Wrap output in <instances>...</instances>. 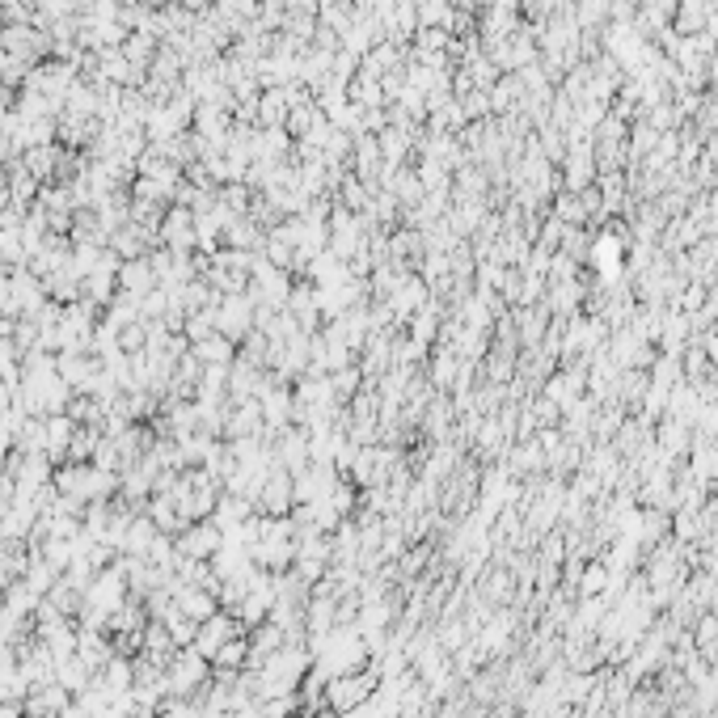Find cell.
Here are the masks:
<instances>
[{
    "label": "cell",
    "mask_w": 718,
    "mask_h": 718,
    "mask_svg": "<svg viewBox=\"0 0 718 718\" xmlns=\"http://www.w3.org/2000/svg\"><path fill=\"white\" fill-rule=\"evenodd\" d=\"M0 718H22V706H17V702H0Z\"/></svg>",
    "instance_id": "obj_3"
},
{
    "label": "cell",
    "mask_w": 718,
    "mask_h": 718,
    "mask_svg": "<svg viewBox=\"0 0 718 718\" xmlns=\"http://www.w3.org/2000/svg\"><path fill=\"white\" fill-rule=\"evenodd\" d=\"M372 685H376V672H343V676H334L330 685H326V706L334 714H347L355 706H364L368 697H372Z\"/></svg>",
    "instance_id": "obj_1"
},
{
    "label": "cell",
    "mask_w": 718,
    "mask_h": 718,
    "mask_svg": "<svg viewBox=\"0 0 718 718\" xmlns=\"http://www.w3.org/2000/svg\"><path fill=\"white\" fill-rule=\"evenodd\" d=\"M237 626H241L237 617L212 613V617H207V621H199V630H195V642H191V647H195V651H199L203 659H216V651L224 647V642H229V638H237V634H241Z\"/></svg>",
    "instance_id": "obj_2"
}]
</instances>
